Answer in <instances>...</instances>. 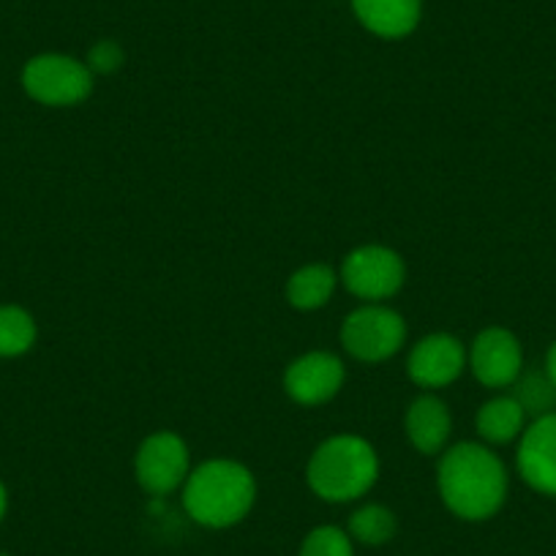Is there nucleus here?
<instances>
[{"label": "nucleus", "instance_id": "f257e3e1", "mask_svg": "<svg viewBox=\"0 0 556 556\" xmlns=\"http://www.w3.org/2000/svg\"><path fill=\"white\" fill-rule=\"evenodd\" d=\"M437 485L453 516L464 521H485L502 510L510 480L496 453L478 442H458L442 451Z\"/></svg>", "mask_w": 556, "mask_h": 556}, {"label": "nucleus", "instance_id": "f03ea898", "mask_svg": "<svg viewBox=\"0 0 556 556\" xmlns=\"http://www.w3.org/2000/svg\"><path fill=\"white\" fill-rule=\"evenodd\" d=\"M256 502V480L232 458H213L191 469L184 483V507L200 527L227 529L243 521Z\"/></svg>", "mask_w": 556, "mask_h": 556}, {"label": "nucleus", "instance_id": "7ed1b4c3", "mask_svg": "<svg viewBox=\"0 0 556 556\" xmlns=\"http://www.w3.org/2000/svg\"><path fill=\"white\" fill-rule=\"evenodd\" d=\"M379 478V456L357 434H336L308 458V489L325 502L344 505L366 496Z\"/></svg>", "mask_w": 556, "mask_h": 556}, {"label": "nucleus", "instance_id": "20e7f679", "mask_svg": "<svg viewBox=\"0 0 556 556\" xmlns=\"http://www.w3.org/2000/svg\"><path fill=\"white\" fill-rule=\"evenodd\" d=\"M406 325L399 312L382 303L355 308L341 325V344L355 361L382 363L404 346Z\"/></svg>", "mask_w": 556, "mask_h": 556}, {"label": "nucleus", "instance_id": "39448f33", "mask_svg": "<svg viewBox=\"0 0 556 556\" xmlns=\"http://www.w3.org/2000/svg\"><path fill=\"white\" fill-rule=\"evenodd\" d=\"M23 88L39 104L74 106L93 93V74L77 58L36 55L23 68Z\"/></svg>", "mask_w": 556, "mask_h": 556}, {"label": "nucleus", "instance_id": "423d86ee", "mask_svg": "<svg viewBox=\"0 0 556 556\" xmlns=\"http://www.w3.org/2000/svg\"><path fill=\"white\" fill-rule=\"evenodd\" d=\"M404 260L388 245H361L352 249L341 262L339 281L346 290L366 303H379L393 298L404 287Z\"/></svg>", "mask_w": 556, "mask_h": 556}, {"label": "nucleus", "instance_id": "0eeeda50", "mask_svg": "<svg viewBox=\"0 0 556 556\" xmlns=\"http://www.w3.org/2000/svg\"><path fill=\"white\" fill-rule=\"evenodd\" d=\"M191 472L189 445L175 431H156L137 447L134 475L142 491L151 496H167L186 483Z\"/></svg>", "mask_w": 556, "mask_h": 556}, {"label": "nucleus", "instance_id": "6e6552de", "mask_svg": "<svg viewBox=\"0 0 556 556\" xmlns=\"http://www.w3.org/2000/svg\"><path fill=\"white\" fill-rule=\"evenodd\" d=\"M467 366L483 388H510L523 371L521 341L507 328L480 330L467 352Z\"/></svg>", "mask_w": 556, "mask_h": 556}, {"label": "nucleus", "instance_id": "1a4fd4ad", "mask_svg": "<svg viewBox=\"0 0 556 556\" xmlns=\"http://www.w3.org/2000/svg\"><path fill=\"white\" fill-rule=\"evenodd\" d=\"M346 368L333 352H308L292 361L285 374V390L295 404L319 406L328 404L344 388Z\"/></svg>", "mask_w": 556, "mask_h": 556}, {"label": "nucleus", "instance_id": "9d476101", "mask_svg": "<svg viewBox=\"0 0 556 556\" xmlns=\"http://www.w3.org/2000/svg\"><path fill=\"white\" fill-rule=\"evenodd\" d=\"M467 368V350L451 333H431L417 341L406 361V374L424 390H440L456 382Z\"/></svg>", "mask_w": 556, "mask_h": 556}, {"label": "nucleus", "instance_id": "9b49d317", "mask_svg": "<svg viewBox=\"0 0 556 556\" xmlns=\"http://www.w3.org/2000/svg\"><path fill=\"white\" fill-rule=\"evenodd\" d=\"M516 467L529 489L556 496V412L534 417L523 429L518 437Z\"/></svg>", "mask_w": 556, "mask_h": 556}, {"label": "nucleus", "instance_id": "f8f14e48", "mask_svg": "<svg viewBox=\"0 0 556 556\" xmlns=\"http://www.w3.org/2000/svg\"><path fill=\"white\" fill-rule=\"evenodd\" d=\"M404 431L409 445L424 456H440L451 442L453 417L442 399L426 393L417 395L404 415Z\"/></svg>", "mask_w": 556, "mask_h": 556}, {"label": "nucleus", "instance_id": "ddd939ff", "mask_svg": "<svg viewBox=\"0 0 556 556\" xmlns=\"http://www.w3.org/2000/svg\"><path fill=\"white\" fill-rule=\"evenodd\" d=\"M355 17L379 39H404L420 23V0H352Z\"/></svg>", "mask_w": 556, "mask_h": 556}, {"label": "nucleus", "instance_id": "4468645a", "mask_svg": "<svg viewBox=\"0 0 556 556\" xmlns=\"http://www.w3.org/2000/svg\"><path fill=\"white\" fill-rule=\"evenodd\" d=\"M475 426L489 445H510L527 429V412L516 395H496L480 406Z\"/></svg>", "mask_w": 556, "mask_h": 556}, {"label": "nucleus", "instance_id": "2eb2a0df", "mask_svg": "<svg viewBox=\"0 0 556 556\" xmlns=\"http://www.w3.org/2000/svg\"><path fill=\"white\" fill-rule=\"evenodd\" d=\"M339 287V276L328 265H306L295 270L287 281V301L298 312H317L328 306Z\"/></svg>", "mask_w": 556, "mask_h": 556}, {"label": "nucleus", "instance_id": "dca6fc26", "mask_svg": "<svg viewBox=\"0 0 556 556\" xmlns=\"http://www.w3.org/2000/svg\"><path fill=\"white\" fill-rule=\"evenodd\" d=\"M346 532L363 545H384L399 532V521H395V513L384 505H363L350 516Z\"/></svg>", "mask_w": 556, "mask_h": 556}, {"label": "nucleus", "instance_id": "f3484780", "mask_svg": "<svg viewBox=\"0 0 556 556\" xmlns=\"http://www.w3.org/2000/svg\"><path fill=\"white\" fill-rule=\"evenodd\" d=\"M34 344V317L20 306H0V357L25 355Z\"/></svg>", "mask_w": 556, "mask_h": 556}, {"label": "nucleus", "instance_id": "a211bd4d", "mask_svg": "<svg viewBox=\"0 0 556 556\" xmlns=\"http://www.w3.org/2000/svg\"><path fill=\"white\" fill-rule=\"evenodd\" d=\"M516 401L532 417H543L556 412V388L545 371H529L516 379Z\"/></svg>", "mask_w": 556, "mask_h": 556}, {"label": "nucleus", "instance_id": "6ab92c4d", "mask_svg": "<svg viewBox=\"0 0 556 556\" xmlns=\"http://www.w3.org/2000/svg\"><path fill=\"white\" fill-rule=\"evenodd\" d=\"M298 556H355V548H352L350 532L333 527V523H325L306 534Z\"/></svg>", "mask_w": 556, "mask_h": 556}, {"label": "nucleus", "instance_id": "aec40b11", "mask_svg": "<svg viewBox=\"0 0 556 556\" xmlns=\"http://www.w3.org/2000/svg\"><path fill=\"white\" fill-rule=\"evenodd\" d=\"M123 61H126V55H123V47L117 45V41H110V39H101L99 45L90 47L88 52V63L85 66L90 68V74H115L117 68L123 66Z\"/></svg>", "mask_w": 556, "mask_h": 556}, {"label": "nucleus", "instance_id": "412c9836", "mask_svg": "<svg viewBox=\"0 0 556 556\" xmlns=\"http://www.w3.org/2000/svg\"><path fill=\"white\" fill-rule=\"evenodd\" d=\"M545 374H548V379L554 382V388H556V341L551 344L548 355H545Z\"/></svg>", "mask_w": 556, "mask_h": 556}, {"label": "nucleus", "instance_id": "4be33fe9", "mask_svg": "<svg viewBox=\"0 0 556 556\" xmlns=\"http://www.w3.org/2000/svg\"><path fill=\"white\" fill-rule=\"evenodd\" d=\"M7 507H9V496H7V485L0 483V521L7 516Z\"/></svg>", "mask_w": 556, "mask_h": 556}, {"label": "nucleus", "instance_id": "5701e85b", "mask_svg": "<svg viewBox=\"0 0 556 556\" xmlns=\"http://www.w3.org/2000/svg\"><path fill=\"white\" fill-rule=\"evenodd\" d=\"M0 556H9V554H0Z\"/></svg>", "mask_w": 556, "mask_h": 556}]
</instances>
